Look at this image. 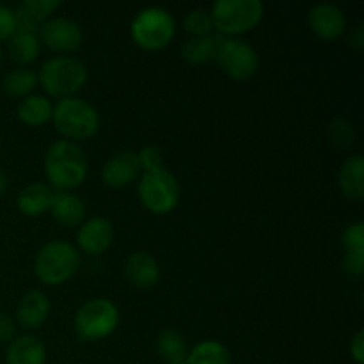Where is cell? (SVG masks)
<instances>
[{"instance_id":"obj_1","label":"cell","mask_w":364,"mask_h":364,"mask_svg":"<svg viewBox=\"0 0 364 364\" xmlns=\"http://www.w3.org/2000/svg\"><path fill=\"white\" fill-rule=\"evenodd\" d=\"M43 167L52 191L73 192L87 178L89 164L84 149L77 142L60 139L48 146Z\"/></svg>"},{"instance_id":"obj_2","label":"cell","mask_w":364,"mask_h":364,"mask_svg":"<svg viewBox=\"0 0 364 364\" xmlns=\"http://www.w3.org/2000/svg\"><path fill=\"white\" fill-rule=\"evenodd\" d=\"M89 78L87 66L71 55H57L45 60L39 68L38 82L50 98H73Z\"/></svg>"},{"instance_id":"obj_3","label":"cell","mask_w":364,"mask_h":364,"mask_svg":"<svg viewBox=\"0 0 364 364\" xmlns=\"http://www.w3.org/2000/svg\"><path fill=\"white\" fill-rule=\"evenodd\" d=\"M80 269V255L66 240L46 242L34 258V274L46 287L68 283Z\"/></svg>"},{"instance_id":"obj_4","label":"cell","mask_w":364,"mask_h":364,"mask_svg":"<svg viewBox=\"0 0 364 364\" xmlns=\"http://www.w3.org/2000/svg\"><path fill=\"white\" fill-rule=\"evenodd\" d=\"M52 123L66 141H85L100 130V114L85 100L64 98L53 105Z\"/></svg>"},{"instance_id":"obj_5","label":"cell","mask_w":364,"mask_h":364,"mask_svg":"<svg viewBox=\"0 0 364 364\" xmlns=\"http://www.w3.org/2000/svg\"><path fill=\"white\" fill-rule=\"evenodd\" d=\"M176 34V21L167 9L149 6L139 11L130 23L132 41L146 52H159L171 45Z\"/></svg>"},{"instance_id":"obj_6","label":"cell","mask_w":364,"mask_h":364,"mask_svg":"<svg viewBox=\"0 0 364 364\" xmlns=\"http://www.w3.org/2000/svg\"><path fill=\"white\" fill-rule=\"evenodd\" d=\"M119 326V309L105 297L84 302L75 313V334L84 343L109 338Z\"/></svg>"},{"instance_id":"obj_7","label":"cell","mask_w":364,"mask_h":364,"mask_svg":"<svg viewBox=\"0 0 364 364\" xmlns=\"http://www.w3.org/2000/svg\"><path fill=\"white\" fill-rule=\"evenodd\" d=\"M213 28L220 34L238 38L258 27L265 14L262 0H217L210 9Z\"/></svg>"},{"instance_id":"obj_8","label":"cell","mask_w":364,"mask_h":364,"mask_svg":"<svg viewBox=\"0 0 364 364\" xmlns=\"http://www.w3.org/2000/svg\"><path fill=\"white\" fill-rule=\"evenodd\" d=\"M137 194L142 206L153 215L171 213L180 203V183L166 167L139 176Z\"/></svg>"},{"instance_id":"obj_9","label":"cell","mask_w":364,"mask_h":364,"mask_svg":"<svg viewBox=\"0 0 364 364\" xmlns=\"http://www.w3.org/2000/svg\"><path fill=\"white\" fill-rule=\"evenodd\" d=\"M220 70L237 82H247L258 73L259 59L251 43L242 38H228L215 57Z\"/></svg>"},{"instance_id":"obj_10","label":"cell","mask_w":364,"mask_h":364,"mask_svg":"<svg viewBox=\"0 0 364 364\" xmlns=\"http://www.w3.org/2000/svg\"><path fill=\"white\" fill-rule=\"evenodd\" d=\"M38 38L41 45H45L52 52L68 55V53L77 52L82 46L84 31L75 20L64 16H52L43 21Z\"/></svg>"},{"instance_id":"obj_11","label":"cell","mask_w":364,"mask_h":364,"mask_svg":"<svg viewBox=\"0 0 364 364\" xmlns=\"http://www.w3.org/2000/svg\"><path fill=\"white\" fill-rule=\"evenodd\" d=\"M308 25L316 38L323 41H336L347 32V16L336 4L320 2L309 9Z\"/></svg>"},{"instance_id":"obj_12","label":"cell","mask_w":364,"mask_h":364,"mask_svg":"<svg viewBox=\"0 0 364 364\" xmlns=\"http://www.w3.org/2000/svg\"><path fill=\"white\" fill-rule=\"evenodd\" d=\"M114 242V224L105 217L84 220L77 231V249L89 256H100Z\"/></svg>"},{"instance_id":"obj_13","label":"cell","mask_w":364,"mask_h":364,"mask_svg":"<svg viewBox=\"0 0 364 364\" xmlns=\"http://www.w3.org/2000/svg\"><path fill=\"white\" fill-rule=\"evenodd\" d=\"M141 176V167H139L137 153L134 151H119L114 153L102 167V181L105 187L121 191L137 181Z\"/></svg>"},{"instance_id":"obj_14","label":"cell","mask_w":364,"mask_h":364,"mask_svg":"<svg viewBox=\"0 0 364 364\" xmlns=\"http://www.w3.org/2000/svg\"><path fill=\"white\" fill-rule=\"evenodd\" d=\"M123 274L127 277L128 283L141 290H149L159 284L160 276V265L149 252L137 251L132 252L127 258L123 265Z\"/></svg>"},{"instance_id":"obj_15","label":"cell","mask_w":364,"mask_h":364,"mask_svg":"<svg viewBox=\"0 0 364 364\" xmlns=\"http://www.w3.org/2000/svg\"><path fill=\"white\" fill-rule=\"evenodd\" d=\"M50 299L41 290H28L16 306V322L23 329H39L50 315Z\"/></svg>"},{"instance_id":"obj_16","label":"cell","mask_w":364,"mask_h":364,"mask_svg":"<svg viewBox=\"0 0 364 364\" xmlns=\"http://www.w3.org/2000/svg\"><path fill=\"white\" fill-rule=\"evenodd\" d=\"M50 215L64 228H77L85 220V205L73 192H53Z\"/></svg>"},{"instance_id":"obj_17","label":"cell","mask_w":364,"mask_h":364,"mask_svg":"<svg viewBox=\"0 0 364 364\" xmlns=\"http://www.w3.org/2000/svg\"><path fill=\"white\" fill-rule=\"evenodd\" d=\"M338 185L341 194L350 201H361L364 198V159L361 153L348 156L338 173Z\"/></svg>"},{"instance_id":"obj_18","label":"cell","mask_w":364,"mask_h":364,"mask_svg":"<svg viewBox=\"0 0 364 364\" xmlns=\"http://www.w3.org/2000/svg\"><path fill=\"white\" fill-rule=\"evenodd\" d=\"M52 187L48 183H41V181H36V183H28L27 187H23L20 191L16 198V206L20 210V213H23L25 217H39L43 213H46L50 210L53 198Z\"/></svg>"},{"instance_id":"obj_19","label":"cell","mask_w":364,"mask_h":364,"mask_svg":"<svg viewBox=\"0 0 364 364\" xmlns=\"http://www.w3.org/2000/svg\"><path fill=\"white\" fill-rule=\"evenodd\" d=\"M6 364H46V348L32 334L14 338L6 352Z\"/></svg>"},{"instance_id":"obj_20","label":"cell","mask_w":364,"mask_h":364,"mask_svg":"<svg viewBox=\"0 0 364 364\" xmlns=\"http://www.w3.org/2000/svg\"><path fill=\"white\" fill-rule=\"evenodd\" d=\"M223 41V38L213 34L201 36V38H188L181 46V57L192 66L212 63V60H215Z\"/></svg>"},{"instance_id":"obj_21","label":"cell","mask_w":364,"mask_h":364,"mask_svg":"<svg viewBox=\"0 0 364 364\" xmlns=\"http://www.w3.org/2000/svg\"><path fill=\"white\" fill-rule=\"evenodd\" d=\"M53 105L48 96L31 95L20 100L16 107V117L27 127H43L52 121Z\"/></svg>"},{"instance_id":"obj_22","label":"cell","mask_w":364,"mask_h":364,"mask_svg":"<svg viewBox=\"0 0 364 364\" xmlns=\"http://www.w3.org/2000/svg\"><path fill=\"white\" fill-rule=\"evenodd\" d=\"M155 348L159 358L166 364H185L188 355V343L181 333L174 329H164L156 336Z\"/></svg>"},{"instance_id":"obj_23","label":"cell","mask_w":364,"mask_h":364,"mask_svg":"<svg viewBox=\"0 0 364 364\" xmlns=\"http://www.w3.org/2000/svg\"><path fill=\"white\" fill-rule=\"evenodd\" d=\"M7 52L11 60L20 68L34 63L41 52V41L38 34H25V32H14L7 43Z\"/></svg>"},{"instance_id":"obj_24","label":"cell","mask_w":364,"mask_h":364,"mask_svg":"<svg viewBox=\"0 0 364 364\" xmlns=\"http://www.w3.org/2000/svg\"><path fill=\"white\" fill-rule=\"evenodd\" d=\"M38 85V73L31 68H14L2 78V91L9 98H27Z\"/></svg>"},{"instance_id":"obj_25","label":"cell","mask_w":364,"mask_h":364,"mask_svg":"<svg viewBox=\"0 0 364 364\" xmlns=\"http://www.w3.org/2000/svg\"><path fill=\"white\" fill-rule=\"evenodd\" d=\"M230 350L217 340L199 341L188 348L185 364H230Z\"/></svg>"},{"instance_id":"obj_26","label":"cell","mask_w":364,"mask_h":364,"mask_svg":"<svg viewBox=\"0 0 364 364\" xmlns=\"http://www.w3.org/2000/svg\"><path fill=\"white\" fill-rule=\"evenodd\" d=\"M327 139L338 149H350L358 141L355 127L345 117H336L327 124Z\"/></svg>"},{"instance_id":"obj_27","label":"cell","mask_w":364,"mask_h":364,"mask_svg":"<svg viewBox=\"0 0 364 364\" xmlns=\"http://www.w3.org/2000/svg\"><path fill=\"white\" fill-rule=\"evenodd\" d=\"M183 28L191 38H201L210 36L213 32L212 13L208 9H192L183 18Z\"/></svg>"},{"instance_id":"obj_28","label":"cell","mask_w":364,"mask_h":364,"mask_svg":"<svg viewBox=\"0 0 364 364\" xmlns=\"http://www.w3.org/2000/svg\"><path fill=\"white\" fill-rule=\"evenodd\" d=\"M20 6L43 23L48 18H52V14L59 9L60 0H23Z\"/></svg>"},{"instance_id":"obj_29","label":"cell","mask_w":364,"mask_h":364,"mask_svg":"<svg viewBox=\"0 0 364 364\" xmlns=\"http://www.w3.org/2000/svg\"><path fill=\"white\" fill-rule=\"evenodd\" d=\"M137 160L141 173H149V171H156L164 167V155L156 146H144L137 153Z\"/></svg>"},{"instance_id":"obj_30","label":"cell","mask_w":364,"mask_h":364,"mask_svg":"<svg viewBox=\"0 0 364 364\" xmlns=\"http://www.w3.org/2000/svg\"><path fill=\"white\" fill-rule=\"evenodd\" d=\"M341 244L345 251H354V249H364V223L358 220L345 228L341 235Z\"/></svg>"},{"instance_id":"obj_31","label":"cell","mask_w":364,"mask_h":364,"mask_svg":"<svg viewBox=\"0 0 364 364\" xmlns=\"http://www.w3.org/2000/svg\"><path fill=\"white\" fill-rule=\"evenodd\" d=\"M343 270L352 277H361L364 274V249L345 251L343 255Z\"/></svg>"},{"instance_id":"obj_32","label":"cell","mask_w":364,"mask_h":364,"mask_svg":"<svg viewBox=\"0 0 364 364\" xmlns=\"http://www.w3.org/2000/svg\"><path fill=\"white\" fill-rule=\"evenodd\" d=\"M14 9H11L6 4H0V43L9 41L11 36L14 34Z\"/></svg>"},{"instance_id":"obj_33","label":"cell","mask_w":364,"mask_h":364,"mask_svg":"<svg viewBox=\"0 0 364 364\" xmlns=\"http://www.w3.org/2000/svg\"><path fill=\"white\" fill-rule=\"evenodd\" d=\"M348 352H350V359L355 364H364V331L363 329H359L358 333L354 334V338L350 340Z\"/></svg>"},{"instance_id":"obj_34","label":"cell","mask_w":364,"mask_h":364,"mask_svg":"<svg viewBox=\"0 0 364 364\" xmlns=\"http://www.w3.org/2000/svg\"><path fill=\"white\" fill-rule=\"evenodd\" d=\"M14 333H16L14 320L0 311V343H11L14 340Z\"/></svg>"},{"instance_id":"obj_35","label":"cell","mask_w":364,"mask_h":364,"mask_svg":"<svg viewBox=\"0 0 364 364\" xmlns=\"http://www.w3.org/2000/svg\"><path fill=\"white\" fill-rule=\"evenodd\" d=\"M348 45L354 46L355 50L364 48V28L363 25H358V27L352 28L350 36H348Z\"/></svg>"},{"instance_id":"obj_36","label":"cell","mask_w":364,"mask_h":364,"mask_svg":"<svg viewBox=\"0 0 364 364\" xmlns=\"http://www.w3.org/2000/svg\"><path fill=\"white\" fill-rule=\"evenodd\" d=\"M7 185H9V180H7V174L4 173V169H0V198H4V196H6Z\"/></svg>"},{"instance_id":"obj_37","label":"cell","mask_w":364,"mask_h":364,"mask_svg":"<svg viewBox=\"0 0 364 364\" xmlns=\"http://www.w3.org/2000/svg\"><path fill=\"white\" fill-rule=\"evenodd\" d=\"M2 59H4V53H2V50H0V64H2Z\"/></svg>"}]
</instances>
